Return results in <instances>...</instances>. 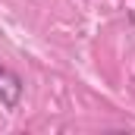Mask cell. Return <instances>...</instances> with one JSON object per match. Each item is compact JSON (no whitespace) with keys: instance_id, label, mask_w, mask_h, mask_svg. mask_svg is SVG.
Returning <instances> with one entry per match:
<instances>
[{"instance_id":"obj_1","label":"cell","mask_w":135,"mask_h":135,"mask_svg":"<svg viewBox=\"0 0 135 135\" xmlns=\"http://www.w3.org/2000/svg\"><path fill=\"white\" fill-rule=\"evenodd\" d=\"M22 101V79L19 72H13L9 66H0V107L16 110Z\"/></svg>"}]
</instances>
